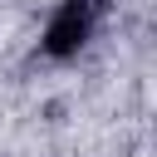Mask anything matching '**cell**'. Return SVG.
<instances>
[{
  "label": "cell",
  "mask_w": 157,
  "mask_h": 157,
  "mask_svg": "<svg viewBox=\"0 0 157 157\" xmlns=\"http://www.w3.org/2000/svg\"><path fill=\"white\" fill-rule=\"evenodd\" d=\"M103 5H108V0H64V5L54 10L49 29H44V54H49V59L78 54V49L88 44L93 25L103 20Z\"/></svg>",
  "instance_id": "6da1fadb"
}]
</instances>
